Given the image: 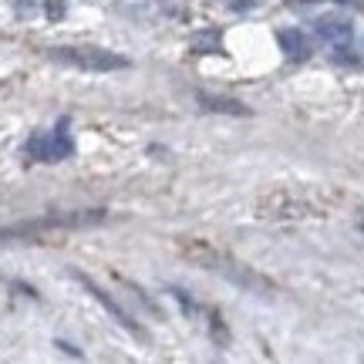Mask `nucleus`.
<instances>
[{"label": "nucleus", "instance_id": "obj_1", "mask_svg": "<svg viewBox=\"0 0 364 364\" xmlns=\"http://www.w3.org/2000/svg\"><path fill=\"white\" fill-rule=\"evenodd\" d=\"M179 250L186 260H193L196 267H203V270L230 280L233 287L247 290V294H257V297H273L277 294V284H273L270 277H263L260 270H253V267H247L243 260H236V257L223 253V250L209 247L206 240H182Z\"/></svg>", "mask_w": 364, "mask_h": 364}, {"label": "nucleus", "instance_id": "obj_8", "mask_svg": "<svg viewBox=\"0 0 364 364\" xmlns=\"http://www.w3.org/2000/svg\"><path fill=\"white\" fill-rule=\"evenodd\" d=\"M351 21H344V17H321L317 21V34L327 41H334V44H341V41L351 38Z\"/></svg>", "mask_w": 364, "mask_h": 364}, {"label": "nucleus", "instance_id": "obj_7", "mask_svg": "<svg viewBox=\"0 0 364 364\" xmlns=\"http://www.w3.org/2000/svg\"><path fill=\"white\" fill-rule=\"evenodd\" d=\"M196 98H199V105H203L206 112H223V115H250V108L243 102H236V98H220V95H206V91H199Z\"/></svg>", "mask_w": 364, "mask_h": 364}, {"label": "nucleus", "instance_id": "obj_9", "mask_svg": "<svg viewBox=\"0 0 364 364\" xmlns=\"http://www.w3.org/2000/svg\"><path fill=\"white\" fill-rule=\"evenodd\" d=\"M307 4H311V0H307Z\"/></svg>", "mask_w": 364, "mask_h": 364}, {"label": "nucleus", "instance_id": "obj_5", "mask_svg": "<svg viewBox=\"0 0 364 364\" xmlns=\"http://www.w3.org/2000/svg\"><path fill=\"white\" fill-rule=\"evenodd\" d=\"M75 280H78V284L85 287V290H88L91 297H95V300H98V304H102L105 311H108V314H112V317H115L118 324H122V327H125V331H129L132 338H139V341H149V334H145L142 327H139V324H135V321H132V314H129V311H122V304H115V300L108 297V294H105L102 287H98V284H95V280H91L88 273L75 270Z\"/></svg>", "mask_w": 364, "mask_h": 364}, {"label": "nucleus", "instance_id": "obj_4", "mask_svg": "<svg viewBox=\"0 0 364 364\" xmlns=\"http://www.w3.org/2000/svg\"><path fill=\"white\" fill-rule=\"evenodd\" d=\"M27 152L41 162H61L75 152V145H71V135H68V122H61L51 135H34L31 142H27Z\"/></svg>", "mask_w": 364, "mask_h": 364}, {"label": "nucleus", "instance_id": "obj_2", "mask_svg": "<svg viewBox=\"0 0 364 364\" xmlns=\"http://www.w3.org/2000/svg\"><path fill=\"white\" fill-rule=\"evenodd\" d=\"M105 223V209H85V213H58V216H41V220L0 226V240H34L48 230H75V226H95Z\"/></svg>", "mask_w": 364, "mask_h": 364}, {"label": "nucleus", "instance_id": "obj_3", "mask_svg": "<svg viewBox=\"0 0 364 364\" xmlns=\"http://www.w3.org/2000/svg\"><path fill=\"white\" fill-rule=\"evenodd\" d=\"M48 54L54 61L85 68V71H122V68H129V61L122 54L105 51V48H51Z\"/></svg>", "mask_w": 364, "mask_h": 364}, {"label": "nucleus", "instance_id": "obj_6", "mask_svg": "<svg viewBox=\"0 0 364 364\" xmlns=\"http://www.w3.org/2000/svg\"><path fill=\"white\" fill-rule=\"evenodd\" d=\"M277 44H280V51H284L290 61H304V58L311 54V41H307V34L297 31V27L277 31Z\"/></svg>", "mask_w": 364, "mask_h": 364}]
</instances>
